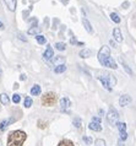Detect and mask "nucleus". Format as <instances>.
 <instances>
[{
	"instance_id": "obj_1",
	"label": "nucleus",
	"mask_w": 136,
	"mask_h": 146,
	"mask_svg": "<svg viewBox=\"0 0 136 146\" xmlns=\"http://www.w3.org/2000/svg\"><path fill=\"white\" fill-rule=\"evenodd\" d=\"M97 58H98V62L101 63L103 66H107V68H110V69H117L118 68L117 63H115L114 59L110 56V50L107 46H103L101 49H99Z\"/></svg>"
},
{
	"instance_id": "obj_2",
	"label": "nucleus",
	"mask_w": 136,
	"mask_h": 146,
	"mask_svg": "<svg viewBox=\"0 0 136 146\" xmlns=\"http://www.w3.org/2000/svg\"><path fill=\"white\" fill-rule=\"evenodd\" d=\"M27 135L22 130H14L7 135V146H22L26 141Z\"/></svg>"
},
{
	"instance_id": "obj_3",
	"label": "nucleus",
	"mask_w": 136,
	"mask_h": 146,
	"mask_svg": "<svg viewBox=\"0 0 136 146\" xmlns=\"http://www.w3.org/2000/svg\"><path fill=\"white\" fill-rule=\"evenodd\" d=\"M97 79L101 81L103 87H104L106 90H108V91H112L113 86L117 85V79H115V76L113 74H110V72H106V71L98 72Z\"/></svg>"
},
{
	"instance_id": "obj_4",
	"label": "nucleus",
	"mask_w": 136,
	"mask_h": 146,
	"mask_svg": "<svg viewBox=\"0 0 136 146\" xmlns=\"http://www.w3.org/2000/svg\"><path fill=\"white\" fill-rule=\"evenodd\" d=\"M58 101V96L55 95L54 92H47L42 96V100L41 102L43 106H47V107H50V106H54L55 102Z\"/></svg>"
},
{
	"instance_id": "obj_5",
	"label": "nucleus",
	"mask_w": 136,
	"mask_h": 146,
	"mask_svg": "<svg viewBox=\"0 0 136 146\" xmlns=\"http://www.w3.org/2000/svg\"><path fill=\"white\" fill-rule=\"evenodd\" d=\"M107 119H108V121H109V124L112 125V127H114V125L118 124L119 113H118V111L114 107L109 108V112H108V114H107Z\"/></svg>"
},
{
	"instance_id": "obj_6",
	"label": "nucleus",
	"mask_w": 136,
	"mask_h": 146,
	"mask_svg": "<svg viewBox=\"0 0 136 146\" xmlns=\"http://www.w3.org/2000/svg\"><path fill=\"white\" fill-rule=\"evenodd\" d=\"M88 128L93 131H101L102 130V124H101V118L99 117H93L88 124Z\"/></svg>"
},
{
	"instance_id": "obj_7",
	"label": "nucleus",
	"mask_w": 136,
	"mask_h": 146,
	"mask_svg": "<svg viewBox=\"0 0 136 146\" xmlns=\"http://www.w3.org/2000/svg\"><path fill=\"white\" fill-rule=\"evenodd\" d=\"M16 121V118H14V117H10V118H7V119H4L0 121V131H5V129L9 127L10 124H13Z\"/></svg>"
},
{
	"instance_id": "obj_8",
	"label": "nucleus",
	"mask_w": 136,
	"mask_h": 146,
	"mask_svg": "<svg viewBox=\"0 0 136 146\" xmlns=\"http://www.w3.org/2000/svg\"><path fill=\"white\" fill-rule=\"evenodd\" d=\"M131 102V97L129 96V95H123L120 98H119V104H120L121 107H125V106H127Z\"/></svg>"
},
{
	"instance_id": "obj_9",
	"label": "nucleus",
	"mask_w": 136,
	"mask_h": 146,
	"mask_svg": "<svg viewBox=\"0 0 136 146\" xmlns=\"http://www.w3.org/2000/svg\"><path fill=\"white\" fill-rule=\"evenodd\" d=\"M60 106H61V112H65L67 108L71 106V102L67 97H64V98L60 100Z\"/></svg>"
},
{
	"instance_id": "obj_10",
	"label": "nucleus",
	"mask_w": 136,
	"mask_h": 146,
	"mask_svg": "<svg viewBox=\"0 0 136 146\" xmlns=\"http://www.w3.org/2000/svg\"><path fill=\"white\" fill-rule=\"evenodd\" d=\"M113 37L114 39L117 40V42H123V35H121V31H120V28L117 27V28H114L113 30Z\"/></svg>"
},
{
	"instance_id": "obj_11",
	"label": "nucleus",
	"mask_w": 136,
	"mask_h": 146,
	"mask_svg": "<svg viewBox=\"0 0 136 146\" xmlns=\"http://www.w3.org/2000/svg\"><path fill=\"white\" fill-rule=\"evenodd\" d=\"M43 56H44V59H46V60H50V59H53V56H54L53 48H51L50 46H48V48L46 49V52H44V54H43Z\"/></svg>"
},
{
	"instance_id": "obj_12",
	"label": "nucleus",
	"mask_w": 136,
	"mask_h": 146,
	"mask_svg": "<svg viewBox=\"0 0 136 146\" xmlns=\"http://www.w3.org/2000/svg\"><path fill=\"white\" fill-rule=\"evenodd\" d=\"M7 6V9L10 11H15L16 10V0H4Z\"/></svg>"
},
{
	"instance_id": "obj_13",
	"label": "nucleus",
	"mask_w": 136,
	"mask_h": 146,
	"mask_svg": "<svg viewBox=\"0 0 136 146\" xmlns=\"http://www.w3.org/2000/svg\"><path fill=\"white\" fill-rule=\"evenodd\" d=\"M82 23H83V26H85L86 31L88 32V33H93V28H92L91 23L88 22V20H87L86 17H83V19H82Z\"/></svg>"
},
{
	"instance_id": "obj_14",
	"label": "nucleus",
	"mask_w": 136,
	"mask_h": 146,
	"mask_svg": "<svg viewBox=\"0 0 136 146\" xmlns=\"http://www.w3.org/2000/svg\"><path fill=\"white\" fill-rule=\"evenodd\" d=\"M41 91H42L41 86H39V85H34V86L31 88V95L32 96H38V95H41Z\"/></svg>"
},
{
	"instance_id": "obj_15",
	"label": "nucleus",
	"mask_w": 136,
	"mask_h": 146,
	"mask_svg": "<svg viewBox=\"0 0 136 146\" xmlns=\"http://www.w3.org/2000/svg\"><path fill=\"white\" fill-rule=\"evenodd\" d=\"M65 70H66V65H65V64H59V65L55 66L54 72H55V74H61V72H64Z\"/></svg>"
},
{
	"instance_id": "obj_16",
	"label": "nucleus",
	"mask_w": 136,
	"mask_h": 146,
	"mask_svg": "<svg viewBox=\"0 0 136 146\" xmlns=\"http://www.w3.org/2000/svg\"><path fill=\"white\" fill-rule=\"evenodd\" d=\"M0 101H1V103L4 106H7V104L10 103V98L6 93H1V95H0Z\"/></svg>"
},
{
	"instance_id": "obj_17",
	"label": "nucleus",
	"mask_w": 136,
	"mask_h": 146,
	"mask_svg": "<svg viewBox=\"0 0 136 146\" xmlns=\"http://www.w3.org/2000/svg\"><path fill=\"white\" fill-rule=\"evenodd\" d=\"M92 55V50H90V49H82L81 52H80V56L81 58H88V56H91Z\"/></svg>"
},
{
	"instance_id": "obj_18",
	"label": "nucleus",
	"mask_w": 136,
	"mask_h": 146,
	"mask_svg": "<svg viewBox=\"0 0 136 146\" xmlns=\"http://www.w3.org/2000/svg\"><path fill=\"white\" fill-rule=\"evenodd\" d=\"M58 146H74V143L69 139H64L58 144Z\"/></svg>"
},
{
	"instance_id": "obj_19",
	"label": "nucleus",
	"mask_w": 136,
	"mask_h": 146,
	"mask_svg": "<svg viewBox=\"0 0 136 146\" xmlns=\"http://www.w3.org/2000/svg\"><path fill=\"white\" fill-rule=\"evenodd\" d=\"M110 19H112V21H114L115 23H120V21H121L120 16H119L118 14H115V13H112L110 14Z\"/></svg>"
},
{
	"instance_id": "obj_20",
	"label": "nucleus",
	"mask_w": 136,
	"mask_h": 146,
	"mask_svg": "<svg viewBox=\"0 0 136 146\" xmlns=\"http://www.w3.org/2000/svg\"><path fill=\"white\" fill-rule=\"evenodd\" d=\"M39 31H41V28H39V27L32 26L30 30H28V32H27V33H28V35H36V33H39Z\"/></svg>"
},
{
	"instance_id": "obj_21",
	"label": "nucleus",
	"mask_w": 136,
	"mask_h": 146,
	"mask_svg": "<svg viewBox=\"0 0 136 146\" xmlns=\"http://www.w3.org/2000/svg\"><path fill=\"white\" fill-rule=\"evenodd\" d=\"M65 48H66V44L65 43H63V42H58V43H55V49H58V50H65Z\"/></svg>"
},
{
	"instance_id": "obj_22",
	"label": "nucleus",
	"mask_w": 136,
	"mask_h": 146,
	"mask_svg": "<svg viewBox=\"0 0 136 146\" xmlns=\"http://www.w3.org/2000/svg\"><path fill=\"white\" fill-rule=\"evenodd\" d=\"M36 39H37V42L39 44H46V42H47L46 37H44V36H42V35H37V36H36Z\"/></svg>"
},
{
	"instance_id": "obj_23",
	"label": "nucleus",
	"mask_w": 136,
	"mask_h": 146,
	"mask_svg": "<svg viewBox=\"0 0 136 146\" xmlns=\"http://www.w3.org/2000/svg\"><path fill=\"white\" fill-rule=\"evenodd\" d=\"M32 103H33V101H32L31 97H26L25 101H23V104H25L26 108H30L32 106Z\"/></svg>"
},
{
	"instance_id": "obj_24",
	"label": "nucleus",
	"mask_w": 136,
	"mask_h": 146,
	"mask_svg": "<svg viewBox=\"0 0 136 146\" xmlns=\"http://www.w3.org/2000/svg\"><path fill=\"white\" fill-rule=\"evenodd\" d=\"M117 127H118V129H119V131H120V133L126 131V124L125 123H118Z\"/></svg>"
},
{
	"instance_id": "obj_25",
	"label": "nucleus",
	"mask_w": 136,
	"mask_h": 146,
	"mask_svg": "<svg viewBox=\"0 0 136 146\" xmlns=\"http://www.w3.org/2000/svg\"><path fill=\"white\" fill-rule=\"evenodd\" d=\"M20 101H21V96H20L18 93H15L13 96V102L17 104V103H20Z\"/></svg>"
},
{
	"instance_id": "obj_26",
	"label": "nucleus",
	"mask_w": 136,
	"mask_h": 146,
	"mask_svg": "<svg viewBox=\"0 0 136 146\" xmlns=\"http://www.w3.org/2000/svg\"><path fill=\"white\" fill-rule=\"evenodd\" d=\"M121 63H123V66H124V69H125V71H126V72H127V74H129V75H130V76H133V75H134V72H133V70H131V69H130L129 66H127V65H126V64H125V63H124V62H121Z\"/></svg>"
},
{
	"instance_id": "obj_27",
	"label": "nucleus",
	"mask_w": 136,
	"mask_h": 146,
	"mask_svg": "<svg viewBox=\"0 0 136 146\" xmlns=\"http://www.w3.org/2000/svg\"><path fill=\"white\" fill-rule=\"evenodd\" d=\"M81 124H82V121H81V119H80V118H75V119H74V125H75V127L77 128V129L81 128Z\"/></svg>"
},
{
	"instance_id": "obj_28",
	"label": "nucleus",
	"mask_w": 136,
	"mask_h": 146,
	"mask_svg": "<svg viewBox=\"0 0 136 146\" xmlns=\"http://www.w3.org/2000/svg\"><path fill=\"white\" fill-rule=\"evenodd\" d=\"M94 146H106V141L103 139H98V140H96Z\"/></svg>"
},
{
	"instance_id": "obj_29",
	"label": "nucleus",
	"mask_w": 136,
	"mask_h": 146,
	"mask_svg": "<svg viewBox=\"0 0 136 146\" xmlns=\"http://www.w3.org/2000/svg\"><path fill=\"white\" fill-rule=\"evenodd\" d=\"M38 128H39V129H44V128H47V123H44L43 120H38Z\"/></svg>"
},
{
	"instance_id": "obj_30",
	"label": "nucleus",
	"mask_w": 136,
	"mask_h": 146,
	"mask_svg": "<svg viewBox=\"0 0 136 146\" xmlns=\"http://www.w3.org/2000/svg\"><path fill=\"white\" fill-rule=\"evenodd\" d=\"M83 141H85L87 145H91L93 140H92V137H90V136H83Z\"/></svg>"
},
{
	"instance_id": "obj_31",
	"label": "nucleus",
	"mask_w": 136,
	"mask_h": 146,
	"mask_svg": "<svg viewBox=\"0 0 136 146\" xmlns=\"http://www.w3.org/2000/svg\"><path fill=\"white\" fill-rule=\"evenodd\" d=\"M120 139H121L123 141H125V140L127 139V134H126V131H123V133H120Z\"/></svg>"
},
{
	"instance_id": "obj_32",
	"label": "nucleus",
	"mask_w": 136,
	"mask_h": 146,
	"mask_svg": "<svg viewBox=\"0 0 136 146\" xmlns=\"http://www.w3.org/2000/svg\"><path fill=\"white\" fill-rule=\"evenodd\" d=\"M60 62H64V56H61V55H59L57 59H55V64L57 63H60Z\"/></svg>"
},
{
	"instance_id": "obj_33",
	"label": "nucleus",
	"mask_w": 136,
	"mask_h": 146,
	"mask_svg": "<svg viewBox=\"0 0 136 146\" xmlns=\"http://www.w3.org/2000/svg\"><path fill=\"white\" fill-rule=\"evenodd\" d=\"M17 37H18L20 39H22V40H27V39H26L25 37H23V36H22V35H17Z\"/></svg>"
},
{
	"instance_id": "obj_34",
	"label": "nucleus",
	"mask_w": 136,
	"mask_h": 146,
	"mask_svg": "<svg viewBox=\"0 0 136 146\" xmlns=\"http://www.w3.org/2000/svg\"><path fill=\"white\" fill-rule=\"evenodd\" d=\"M26 78H27V76L25 74H22L21 76H20V79H21V80H26Z\"/></svg>"
},
{
	"instance_id": "obj_35",
	"label": "nucleus",
	"mask_w": 136,
	"mask_h": 146,
	"mask_svg": "<svg viewBox=\"0 0 136 146\" xmlns=\"http://www.w3.org/2000/svg\"><path fill=\"white\" fill-rule=\"evenodd\" d=\"M20 86H18V84H14V90H17Z\"/></svg>"
},
{
	"instance_id": "obj_36",
	"label": "nucleus",
	"mask_w": 136,
	"mask_h": 146,
	"mask_svg": "<svg viewBox=\"0 0 136 146\" xmlns=\"http://www.w3.org/2000/svg\"><path fill=\"white\" fill-rule=\"evenodd\" d=\"M61 3L64 4V5H66V4H67V3H69V0H61Z\"/></svg>"
},
{
	"instance_id": "obj_37",
	"label": "nucleus",
	"mask_w": 136,
	"mask_h": 146,
	"mask_svg": "<svg viewBox=\"0 0 136 146\" xmlns=\"http://www.w3.org/2000/svg\"><path fill=\"white\" fill-rule=\"evenodd\" d=\"M126 6H129V3H124L123 4V7H125V9H126Z\"/></svg>"
},
{
	"instance_id": "obj_38",
	"label": "nucleus",
	"mask_w": 136,
	"mask_h": 146,
	"mask_svg": "<svg viewBox=\"0 0 136 146\" xmlns=\"http://www.w3.org/2000/svg\"><path fill=\"white\" fill-rule=\"evenodd\" d=\"M0 30H4V23L0 21Z\"/></svg>"
},
{
	"instance_id": "obj_39",
	"label": "nucleus",
	"mask_w": 136,
	"mask_h": 146,
	"mask_svg": "<svg viewBox=\"0 0 136 146\" xmlns=\"http://www.w3.org/2000/svg\"><path fill=\"white\" fill-rule=\"evenodd\" d=\"M1 74H3V72H1V70H0V76H1Z\"/></svg>"
}]
</instances>
